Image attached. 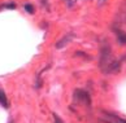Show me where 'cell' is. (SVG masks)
Wrapping results in <instances>:
<instances>
[{
	"label": "cell",
	"mask_w": 126,
	"mask_h": 123,
	"mask_svg": "<svg viewBox=\"0 0 126 123\" xmlns=\"http://www.w3.org/2000/svg\"><path fill=\"white\" fill-rule=\"evenodd\" d=\"M25 9H26L27 13H30V14H31V13H34V7H32L31 4H26V5H25Z\"/></svg>",
	"instance_id": "7a4b0ae2"
},
{
	"label": "cell",
	"mask_w": 126,
	"mask_h": 123,
	"mask_svg": "<svg viewBox=\"0 0 126 123\" xmlns=\"http://www.w3.org/2000/svg\"><path fill=\"white\" fill-rule=\"evenodd\" d=\"M120 41L121 43H126V34H121L120 35Z\"/></svg>",
	"instance_id": "3957f363"
},
{
	"label": "cell",
	"mask_w": 126,
	"mask_h": 123,
	"mask_svg": "<svg viewBox=\"0 0 126 123\" xmlns=\"http://www.w3.org/2000/svg\"><path fill=\"white\" fill-rule=\"evenodd\" d=\"M0 104H1L4 108H8V106H9L8 98H7V96H5V93H4V91H1V89H0Z\"/></svg>",
	"instance_id": "6da1fadb"
},
{
	"label": "cell",
	"mask_w": 126,
	"mask_h": 123,
	"mask_svg": "<svg viewBox=\"0 0 126 123\" xmlns=\"http://www.w3.org/2000/svg\"><path fill=\"white\" fill-rule=\"evenodd\" d=\"M53 117H55V119H56V123H61V121L59 119V117H57V115H55V114H53Z\"/></svg>",
	"instance_id": "277c9868"
}]
</instances>
